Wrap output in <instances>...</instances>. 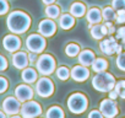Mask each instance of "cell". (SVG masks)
I'll return each mask as SVG.
<instances>
[{
  "label": "cell",
  "mask_w": 125,
  "mask_h": 118,
  "mask_svg": "<svg viewBox=\"0 0 125 118\" xmlns=\"http://www.w3.org/2000/svg\"><path fill=\"white\" fill-rule=\"evenodd\" d=\"M91 83H92V87L96 91L102 92V94H108L109 91H112L115 87L116 79L112 73L105 70V71L96 73V75L92 78Z\"/></svg>",
  "instance_id": "cell-2"
},
{
  "label": "cell",
  "mask_w": 125,
  "mask_h": 118,
  "mask_svg": "<svg viewBox=\"0 0 125 118\" xmlns=\"http://www.w3.org/2000/svg\"><path fill=\"white\" fill-rule=\"evenodd\" d=\"M66 106H68V109L70 113L82 114L87 111V108L90 106V101H88L87 95H85L83 92H80V91H75L69 95V97L66 100Z\"/></svg>",
  "instance_id": "cell-3"
},
{
  "label": "cell",
  "mask_w": 125,
  "mask_h": 118,
  "mask_svg": "<svg viewBox=\"0 0 125 118\" xmlns=\"http://www.w3.org/2000/svg\"><path fill=\"white\" fill-rule=\"evenodd\" d=\"M38 70L36 68H32V67H27L25 69H22L21 71V79L23 80V83L26 84H36V81L38 80Z\"/></svg>",
  "instance_id": "cell-21"
},
{
  "label": "cell",
  "mask_w": 125,
  "mask_h": 118,
  "mask_svg": "<svg viewBox=\"0 0 125 118\" xmlns=\"http://www.w3.org/2000/svg\"><path fill=\"white\" fill-rule=\"evenodd\" d=\"M123 118H125V117H123Z\"/></svg>",
  "instance_id": "cell-45"
},
{
  "label": "cell",
  "mask_w": 125,
  "mask_h": 118,
  "mask_svg": "<svg viewBox=\"0 0 125 118\" xmlns=\"http://www.w3.org/2000/svg\"><path fill=\"white\" fill-rule=\"evenodd\" d=\"M112 6L115 11L125 10V0H112Z\"/></svg>",
  "instance_id": "cell-32"
},
{
  "label": "cell",
  "mask_w": 125,
  "mask_h": 118,
  "mask_svg": "<svg viewBox=\"0 0 125 118\" xmlns=\"http://www.w3.org/2000/svg\"><path fill=\"white\" fill-rule=\"evenodd\" d=\"M108 68H109V62L104 57H96V59L93 60V63L91 65V70L93 73L105 71V70H108Z\"/></svg>",
  "instance_id": "cell-22"
},
{
  "label": "cell",
  "mask_w": 125,
  "mask_h": 118,
  "mask_svg": "<svg viewBox=\"0 0 125 118\" xmlns=\"http://www.w3.org/2000/svg\"><path fill=\"white\" fill-rule=\"evenodd\" d=\"M87 118H105L104 116H103V113L99 111V108L97 109H91L90 112H88V114H87Z\"/></svg>",
  "instance_id": "cell-35"
},
{
  "label": "cell",
  "mask_w": 125,
  "mask_h": 118,
  "mask_svg": "<svg viewBox=\"0 0 125 118\" xmlns=\"http://www.w3.org/2000/svg\"><path fill=\"white\" fill-rule=\"evenodd\" d=\"M32 25L31 16L22 11V10H15L11 11L6 19V26L11 33L15 35H22L30 30Z\"/></svg>",
  "instance_id": "cell-1"
},
{
  "label": "cell",
  "mask_w": 125,
  "mask_h": 118,
  "mask_svg": "<svg viewBox=\"0 0 125 118\" xmlns=\"http://www.w3.org/2000/svg\"><path fill=\"white\" fill-rule=\"evenodd\" d=\"M120 43L123 44V48H124V50H125V38H123V39L120 41Z\"/></svg>",
  "instance_id": "cell-43"
},
{
  "label": "cell",
  "mask_w": 125,
  "mask_h": 118,
  "mask_svg": "<svg viewBox=\"0 0 125 118\" xmlns=\"http://www.w3.org/2000/svg\"><path fill=\"white\" fill-rule=\"evenodd\" d=\"M38 57L39 54L38 53H34V52H28V59H30V64H36V62L38 60Z\"/></svg>",
  "instance_id": "cell-38"
},
{
  "label": "cell",
  "mask_w": 125,
  "mask_h": 118,
  "mask_svg": "<svg viewBox=\"0 0 125 118\" xmlns=\"http://www.w3.org/2000/svg\"><path fill=\"white\" fill-rule=\"evenodd\" d=\"M98 108L105 118H116V116L119 114V105L116 100H112L109 97L103 98L99 102Z\"/></svg>",
  "instance_id": "cell-9"
},
{
  "label": "cell",
  "mask_w": 125,
  "mask_h": 118,
  "mask_svg": "<svg viewBox=\"0 0 125 118\" xmlns=\"http://www.w3.org/2000/svg\"><path fill=\"white\" fill-rule=\"evenodd\" d=\"M107 95H108V97L112 98V100H118V98H119V95H118V92L115 91V89H113L112 91H109Z\"/></svg>",
  "instance_id": "cell-39"
},
{
  "label": "cell",
  "mask_w": 125,
  "mask_h": 118,
  "mask_svg": "<svg viewBox=\"0 0 125 118\" xmlns=\"http://www.w3.org/2000/svg\"><path fill=\"white\" fill-rule=\"evenodd\" d=\"M6 116H8V114H6L4 111H0V118H8Z\"/></svg>",
  "instance_id": "cell-41"
},
{
  "label": "cell",
  "mask_w": 125,
  "mask_h": 118,
  "mask_svg": "<svg viewBox=\"0 0 125 118\" xmlns=\"http://www.w3.org/2000/svg\"><path fill=\"white\" fill-rule=\"evenodd\" d=\"M91 69L88 67L76 64L71 68V79L76 83H85L91 76Z\"/></svg>",
  "instance_id": "cell-12"
},
{
  "label": "cell",
  "mask_w": 125,
  "mask_h": 118,
  "mask_svg": "<svg viewBox=\"0 0 125 118\" xmlns=\"http://www.w3.org/2000/svg\"><path fill=\"white\" fill-rule=\"evenodd\" d=\"M45 118H65V111L58 105H53L47 109Z\"/></svg>",
  "instance_id": "cell-24"
},
{
  "label": "cell",
  "mask_w": 125,
  "mask_h": 118,
  "mask_svg": "<svg viewBox=\"0 0 125 118\" xmlns=\"http://www.w3.org/2000/svg\"><path fill=\"white\" fill-rule=\"evenodd\" d=\"M56 0H42V3L47 6V5H52V4H55Z\"/></svg>",
  "instance_id": "cell-40"
},
{
  "label": "cell",
  "mask_w": 125,
  "mask_h": 118,
  "mask_svg": "<svg viewBox=\"0 0 125 118\" xmlns=\"http://www.w3.org/2000/svg\"><path fill=\"white\" fill-rule=\"evenodd\" d=\"M37 118H42V117H37Z\"/></svg>",
  "instance_id": "cell-44"
},
{
  "label": "cell",
  "mask_w": 125,
  "mask_h": 118,
  "mask_svg": "<svg viewBox=\"0 0 125 118\" xmlns=\"http://www.w3.org/2000/svg\"><path fill=\"white\" fill-rule=\"evenodd\" d=\"M9 118H23V117H22V116H21V114L19 113V114H14V116H10Z\"/></svg>",
  "instance_id": "cell-42"
},
{
  "label": "cell",
  "mask_w": 125,
  "mask_h": 118,
  "mask_svg": "<svg viewBox=\"0 0 125 118\" xmlns=\"http://www.w3.org/2000/svg\"><path fill=\"white\" fill-rule=\"evenodd\" d=\"M65 54L69 57V58H76L80 52H81V46L76 42H70L65 46Z\"/></svg>",
  "instance_id": "cell-25"
},
{
  "label": "cell",
  "mask_w": 125,
  "mask_h": 118,
  "mask_svg": "<svg viewBox=\"0 0 125 118\" xmlns=\"http://www.w3.org/2000/svg\"><path fill=\"white\" fill-rule=\"evenodd\" d=\"M90 28V35L93 39L96 41H102L103 38H105L107 36H109L108 33V28L107 26L102 22V24H97V25H92Z\"/></svg>",
  "instance_id": "cell-19"
},
{
  "label": "cell",
  "mask_w": 125,
  "mask_h": 118,
  "mask_svg": "<svg viewBox=\"0 0 125 118\" xmlns=\"http://www.w3.org/2000/svg\"><path fill=\"white\" fill-rule=\"evenodd\" d=\"M115 24L118 25H125V10H118L116 11V17H115Z\"/></svg>",
  "instance_id": "cell-31"
},
{
  "label": "cell",
  "mask_w": 125,
  "mask_h": 118,
  "mask_svg": "<svg viewBox=\"0 0 125 118\" xmlns=\"http://www.w3.org/2000/svg\"><path fill=\"white\" fill-rule=\"evenodd\" d=\"M105 26H107V28H108V33H109V36H114L115 35V32H116V27H115V22H112V21H104L103 22Z\"/></svg>",
  "instance_id": "cell-33"
},
{
  "label": "cell",
  "mask_w": 125,
  "mask_h": 118,
  "mask_svg": "<svg viewBox=\"0 0 125 118\" xmlns=\"http://www.w3.org/2000/svg\"><path fill=\"white\" fill-rule=\"evenodd\" d=\"M86 21L88 22V27H91L92 25H97V24H102L103 21V15H102V10L98 6H92L87 10L86 12Z\"/></svg>",
  "instance_id": "cell-16"
},
{
  "label": "cell",
  "mask_w": 125,
  "mask_h": 118,
  "mask_svg": "<svg viewBox=\"0 0 125 118\" xmlns=\"http://www.w3.org/2000/svg\"><path fill=\"white\" fill-rule=\"evenodd\" d=\"M12 65L19 69L22 70L25 68H27L30 65V59H28V53L23 52V50H17L15 53H12V58H11Z\"/></svg>",
  "instance_id": "cell-15"
},
{
  "label": "cell",
  "mask_w": 125,
  "mask_h": 118,
  "mask_svg": "<svg viewBox=\"0 0 125 118\" xmlns=\"http://www.w3.org/2000/svg\"><path fill=\"white\" fill-rule=\"evenodd\" d=\"M21 106L22 102L16 97V96H8L4 101H3V111L8 114V116H14V114H19L21 111Z\"/></svg>",
  "instance_id": "cell-11"
},
{
  "label": "cell",
  "mask_w": 125,
  "mask_h": 118,
  "mask_svg": "<svg viewBox=\"0 0 125 118\" xmlns=\"http://www.w3.org/2000/svg\"><path fill=\"white\" fill-rule=\"evenodd\" d=\"M36 94L42 98H49L55 92V84L49 76H41L34 84Z\"/></svg>",
  "instance_id": "cell-6"
},
{
  "label": "cell",
  "mask_w": 125,
  "mask_h": 118,
  "mask_svg": "<svg viewBox=\"0 0 125 118\" xmlns=\"http://www.w3.org/2000/svg\"><path fill=\"white\" fill-rule=\"evenodd\" d=\"M99 49L107 57H112L114 54L118 55L124 50L123 44L120 42H118L115 36H107L105 38L99 41Z\"/></svg>",
  "instance_id": "cell-5"
},
{
  "label": "cell",
  "mask_w": 125,
  "mask_h": 118,
  "mask_svg": "<svg viewBox=\"0 0 125 118\" xmlns=\"http://www.w3.org/2000/svg\"><path fill=\"white\" fill-rule=\"evenodd\" d=\"M102 15H103V21H115L116 17V11L113 9V6H104L102 9Z\"/></svg>",
  "instance_id": "cell-27"
},
{
  "label": "cell",
  "mask_w": 125,
  "mask_h": 118,
  "mask_svg": "<svg viewBox=\"0 0 125 118\" xmlns=\"http://www.w3.org/2000/svg\"><path fill=\"white\" fill-rule=\"evenodd\" d=\"M69 12L76 17V19H81L83 16H86V12H87V6L85 3L80 1V0H76V1H74L70 8H69Z\"/></svg>",
  "instance_id": "cell-20"
},
{
  "label": "cell",
  "mask_w": 125,
  "mask_h": 118,
  "mask_svg": "<svg viewBox=\"0 0 125 118\" xmlns=\"http://www.w3.org/2000/svg\"><path fill=\"white\" fill-rule=\"evenodd\" d=\"M54 74H55V76H56L59 80L66 81V80H69V79L71 78V69L68 68L66 65H60V67L56 68V70H55Z\"/></svg>",
  "instance_id": "cell-26"
},
{
  "label": "cell",
  "mask_w": 125,
  "mask_h": 118,
  "mask_svg": "<svg viewBox=\"0 0 125 118\" xmlns=\"http://www.w3.org/2000/svg\"><path fill=\"white\" fill-rule=\"evenodd\" d=\"M75 24H76V17H74L70 12L61 14L60 17L58 19V26L64 31H69V30L74 28Z\"/></svg>",
  "instance_id": "cell-18"
},
{
  "label": "cell",
  "mask_w": 125,
  "mask_h": 118,
  "mask_svg": "<svg viewBox=\"0 0 125 118\" xmlns=\"http://www.w3.org/2000/svg\"><path fill=\"white\" fill-rule=\"evenodd\" d=\"M9 67V63H8V59L3 55V54H0V71H4L6 70Z\"/></svg>",
  "instance_id": "cell-37"
},
{
  "label": "cell",
  "mask_w": 125,
  "mask_h": 118,
  "mask_svg": "<svg viewBox=\"0 0 125 118\" xmlns=\"http://www.w3.org/2000/svg\"><path fill=\"white\" fill-rule=\"evenodd\" d=\"M21 46H22V42H21V38L19 37V35L10 33V35H6L3 39V47L5 48V50H8L10 53H15V52L20 50Z\"/></svg>",
  "instance_id": "cell-14"
},
{
  "label": "cell",
  "mask_w": 125,
  "mask_h": 118,
  "mask_svg": "<svg viewBox=\"0 0 125 118\" xmlns=\"http://www.w3.org/2000/svg\"><path fill=\"white\" fill-rule=\"evenodd\" d=\"M10 10V4L8 0H0V16L8 14Z\"/></svg>",
  "instance_id": "cell-30"
},
{
  "label": "cell",
  "mask_w": 125,
  "mask_h": 118,
  "mask_svg": "<svg viewBox=\"0 0 125 118\" xmlns=\"http://www.w3.org/2000/svg\"><path fill=\"white\" fill-rule=\"evenodd\" d=\"M114 36L118 41H121L123 38H125V25H121L119 28H116V32Z\"/></svg>",
  "instance_id": "cell-36"
},
{
  "label": "cell",
  "mask_w": 125,
  "mask_h": 118,
  "mask_svg": "<svg viewBox=\"0 0 125 118\" xmlns=\"http://www.w3.org/2000/svg\"><path fill=\"white\" fill-rule=\"evenodd\" d=\"M115 65H116V68H118L120 71L125 73V50H123L120 54H118V55H116V59H115Z\"/></svg>",
  "instance_id": "cell-29"
},
{
  "label": "cell",
  "mask_w": 125,
  "mask_h": 118,
  "mask_svg": "<svg viewBox=\"0 0 125 118\" xmlns=\"http://www.w3.org/2000/svg\"><path fill=\"white\" fill-rule=\"evenodd\" d=\"M26 48L28 49V52L42 54L47 48V38L41 33H31L26 38Z\"/></svg>",
  "instance_id": "cell-7"
},
{
  "label": "cell",
  "mask_w": 125,
  "mask_h": 118,
  "mask_svg": "<svg viewBox=\"0 0 125 118\" xmlns=\"http://www.w3.org/2000/svg\"><path fill=\"white\" fill-rule=\"evenodd\" d=\"M9 89V81L6 78L0 76V94L6 92V90Z\"/></svg>",
  "instance_id": "cell-34"
},
{
  "label": "cell",
  "mask_w": 125,
  "mask_h": 118,
  "mask_svg": "<svg viewBox=\"0 0 125 118\" xmlns=\"http://www.w3.org/2000/svg\"><path fill=\"white\" fill-rule=\"evenodd\" d=\"M44 14H45V16L49 17V19L58 20L62 12H61L60 5H58V4H52V5H47V6H45Z\"/></svg>",
  "instance_id": "cell-23"
},
{
  "label": "cell",
  "mask_w": 125,
  "mask_h": 118,
  "mask_svg": "<svg viewBox=\"0 0 125 118\" xmlns=\"http://www.w3.org/2000/svg\"><path fill=\"white\" fill-rule=\"evenodd\" d=\"M96 59V53L90 49V48H85V49H81L80 54L77 55V62L79 64L81 65H85V67H88L91 68L93 60Z\"/></svg>",
  "instance_id": "cell-17"
},
{
  "label": "cell",
  "mask_w": 125,
  "mask_h": 118,
  "mask_svg": "<svg viewBox=\"0 0 125 118\" xmlns=\"http://www.w3.org/2000/svg\"><path fill=\"white\" fill-rule=\"evenodd\" d=\"M56 60L54 55L49 53H42L38 57V60L36 62V69L42 76H50L56 70Z\"/></svg>",
  "instance_id": "cell-4"
},
{
  "label": "cell",
  "mask_w": 125,
  "mask_h": 118,
  "mask_svg": "<svg viewBox=\"0 0 125 118\" xmlns=\"http://www.w3.org/2000/svg\"><path fill=\"white\" fill-rule=\"evenodd\" d=\"M115 91L118 92L119 95V98L121 100H125V79H119L116 80V84H115Z\"/></svg>",
  "instance_id": "cell-28"
},
{
  "label": "cell",
  "mask_w": 125,
  "mask_h": 118,
  "mask_svg": "<svg viewBox=\"0 0 125 118\" xmlns=\"http://www.w3.org/2000/svg\"><path fill=\"white\" fill-rule=\"evenodd\" d=\"M42 113H43V109H42L41 103L34 100L23 102L20 111V114L23 118H37V117H41Z\"/></svg>",
  "instance_id": "cell-8"
},
{
  "label": "cell",
  "mask_w": 125,
  "mask_h": 118,
  "mask_svg": "<svg viewBox=\"0 0 125 118\" xmlns=\"http://www.w3.org/2000/svg\"><path fill=\"white\" fill-rule=\"evenodd\" d=\"M34 95H36V91L31 87L30 84H26V83L17 85L16 89H15V96H16L22 103L26 102V101L33 100Z\"/></svg>",
  "instance_id": "cell-13"
},
{
  "label": "cell",
  "mask_w": 125,
  "mask_h": 118,
  "mask_svg": "<svg viewBox=\"0 0 125 118\" xmlns=\"http://www.w3.org/2000/svg\"><path fill=\"white\" fill-rule=\"evenodd\" d=\"M58 30V24L53 19H43L38 24V33H41L45 38H50L56 33Z\"/></svg>",
  "instance_id": "cell-10"
}]
</instances>
